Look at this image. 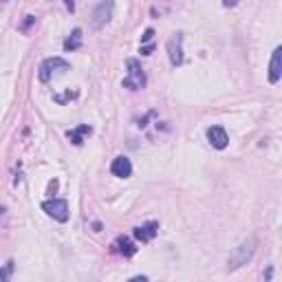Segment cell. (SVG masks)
Here are the masks:
<instances>
[{
    "label": "cell",
    "instance_id": "1",
    "mask_svg": "<svg viewBox=\"0 0 282 282\" xmlns=\"http://www.w3.org/2000/svg\"><path fill=\"white\" fill-rule=\"evenodd\" d=\"M256 249H258V238L251 234V236H247L241 245H238L232 253H229V258H227V271H236V269H241L243 265H247V262L253 258Z\"/></svg>",
    "mask_w": 282,
    "mask_h": 282
},
{
    "label": "cell",
    "instance_id": "2",
    "mask_svg": "<svg viewBox=\"0 0 282 282\" xmlns=\"http://www.w3.org/2000/svg\"><path fill=\"white\" fill-rule=\"evenodd\" d=\"M126 69H128V77H124V88L128 91H139V88L145 86V73L141 69L139 60L130 58L126 60Z\"/></svg>",
    "mask_w": 282,
    "mask_h": 282
},
{
    "label": "cell",
    "instance_id": "3",
    "mask_svg": "<svg viewBox=\"0 0 282 282\" xmlns=\"http://www.w3.org/2000/svg\"><path fill=\"white\" fill-rule=\"evenodd\" d=\"M42 210L51 216V218L60 220V223H67L69 220V203L64 199H51L42 203Z\"/></svg>",
    "mask_w": 282,
    "mask_h": 282
},
{
    "label": "cell",
    "instance_id": "4",
    "mask_svg": "<svg viewBox=\"0 0 282 282\" xmlns=\"http://www.w3.org/2000/svg\"><path fill=\"white\" fill-rule=\"evenodd\" d=\"M55 70H69V62L64 58H46L44 62L40 64V73L37 75H40L42 82H49Z\"/></svg>",
    "mask_w": 282,
    "mask_h": 282
},
{
    "label": "cell",
    "instance_id": "5",
    "mask_svg": "<svg viewBox=\"0 0 282 282\" xmlns=\"http://www.w3.org/2000/svg\"><path fill=\"white\" fill-rule=\"evenodd\" d=\"M168 55H170L172 67L183 64V34H175L168 40Z\"/></svg>",
    "mask_w": 282,
    "mask_h": 282
},
{
    "label": "cell",
    "instance_id": "6",
    "mask_svg": "<svg viewBox=\"0 0 282 282\" xmlns=\"http://www.w3.org/2000/svg\"><path fill=\"white\" fill-rule=\"evenodd\" d=\"M112 9H115V4H112L110 0H108V2H100V4H95V9H93V27H95V29L104 27L106 22L110 20Z\"/></svg>",
    "mask_w": 282,
    "mask_h": 282
},
{
    "label": "cell",
    "instance_id": "7",
    "mask_svg": "<svg viewBox=\"0 0 282 282\" xmlns=\"http://www.w3.org/2000/svg\"><path fill=\"white\" fill-rule=\"evenodd\" d=\"M157 234H159V223H157V220H148V223L137 225V227L133 229V236L137 238V241H141V243H150Z\"/></svg>",
    "mask_w": 282,
    "mask_h": 282
},
{
    "label": "cell",
    "instance_id": "8",
    "mask_svg": "<svg viewBox=\"0 0 282 282\" xmlns=\"http://www.w3.org/2000/svg\"><path fill=\"white\" fill-rule=\"evenodd\" d=\"M208 141L214 145L216 150H223V148H227L229 137H227V133H225L223 126H210L208 128Z\"/></svg>",
    "mask_w": 282,
    "mask_h": 282
},
{
    "label": "cell",
    "instance_id": "9",
    "mask_svg": "<svg viewBox=\"0 0 282 282\" xmlns=\"http://www.w3.org/2000/svg\"><path fill=\"white\" fill-rule=\"evenodd\" d=\"M110 172L119 178H128L133 175V163H130L128 157H117V159H112V163H110Z\"/></svg>",
    "mask_w": 282,
    "mask_h": 282
},
{
    "label": "cell",
    "instance_id": "10",
    "mask_svg": "<svg viewBox=\"0 0 282 282\" xmlns=\"http://www.w3.org/2000/svg\"><path fill=\"white\" fill-rule=\"evenodd\" d=\"M282 75V46H276L274 55H271V64H269V82L278 84Z\"/></svg>",
    "mask_w": 282,
    "mask_h": 282
},
{
    "label": "cell",
    "instance_id": "11",
    "mask_svg": "<svg viewBox=\"0 0 282 282\" xmlns=\"http://www.w3.org/2000/svg\"><path fill=\"white\" fill-rule=\"evenodd\" d=\"M112 247H115V251H119L121 256H126V258H130V256H135V253H137V247H135V243L130 241V238H126V236L117 238Z\"/></svg>",
    "mask_w": 282,
    "mask_h": 282
},
{
    "label": "cell",
    "instance_id": "12",
    "mask_svg": "<svg viewBox=\"0 0 282 282\" xmlns=\"http://www.w3.org/2000/svg\"><path fill=\"white\" fill-rule=\"evenodd\" d=\"M93 133V128L88 124H82V126H77L75 130H69V139L73 141L75 145H82L84 143V135H91Z\"/></svg>",
    "mask_w": 282,
    "mask_h": 282
},
{
    "label": "cell",
    "instance_id": "13",
    "mask_svg": "<svg viewBox=\"0 0 282 282\" xmlns=\"http://www.w3.org/2000/svg\"><path fill=\"white\" fill-rule=\"evenodd\" d=\"M82 46V29H73L67 40H64V51H77Z\"/></svg>",
    "mask_w": 282,
    "mask_h": 282
},
{
    "label": "cell",
    "instance_id": "14",
    "mask_svg": "<svg viewBox=\"0 0 282 282\" xmlns=\"http://www.w3.org/2000/svg\"><path fill=\"white\" fill-rule=\"evenodd\" d=\"M13 269H16V262H13V260H7V262H4V265L0 267V282H11Z\"/></svg>",
    "mask_w": 282,
    "mask_h": 282
},
{
    "label": "cell",
    "instance_id": "15",
    "mask_svg": "<svg viewBox=\"0 0 282 282\" xmlns=\"http://www.w3.org/2000/svg\"><path fill=\"white\" fill-rule=\"evenodd\" d=\"M77 95H79V91H77V88H75V91H67V93H64V95H55L53 100L58 102V104H64V102H69V100H75V97H77Z\"/></svg>",
    "mask_w": 282,
    "mask_h": 282
},
{
    "label": "cell",
    "instance_id": "16",
    "mask_svg": "<svg viewBox=\"0 0 282 282\" xmlns=\"http://www.w3.org/2000/svg\"><path fill=\"white\" fill-rule=\"evenodd\" d=\"M152 35H154V29H145V31H143V35H141V44L150 42V40H152Z\"/></svg>",
    "mask_w": 282,
    "mask_h": 282
},
{
    "label": "cell",
    "instance_id": "17",
    "mask_svg": "<svg viewBox=\"0 0 282 282\" xmlns=\"http://www.w3.org/2000/svg\"><path fill=\"white\" fill-rule=\"evenodd\" d=\"M152 49H154L152 44H141V55H150L152 53Z\"/></svg>",
    "mask_w": 282,
    "mask_h": 282
},
{
    "label": "cell",
    "instance_id": "18",
    "mask_svg": "<svg viewBox=\"0 0 282 282\" xmlns=\"http://www.w3.org/2000/svg\"><path fill=\"white\" fill-rule=\"evenodd\" d=\"M271 276H274V267H267V271H265V274H262V278H265V282H269L271 280Z\"/></svg>",
    "mask_w": 282,
    "mask_h": 282
},
{
    "label": "cell",
    "instance_id": "19",
    "mask_svg": "<svg viewBox=\"0 0 282 282\" xmlns=\"http://www.w3.org/2000/svg\"><path fill=\"white\" fill-rule=\"evenodd\" d=\"M128 282H148V278H145V276H135V278H130Z\"/></svg>",
    "mask_w": 282,
    "mask_h": 282
},
{
    "label": "cell",
    "instance_id": "20",
    "mask_svg": "<svg viewBox=\"0 0 282 282\" xmlns=\"http://www.w3.org/2000/svg\"><path fill=\"white\" fill-rule=\"evenodd\" d=\"M34 20H35L34 16H27V22H25V25H22V29L27 31V29H29V25H31V22H34Z\"/></svg>",
    "mask_w": 282,
    "mask_h": 282
},
{
    "label": "cell",
    "instance_id": "21",
    "mask_svg": "<svg viewBox=\"0 0 282 282\" xmlns=\"http://www.w3.org/2000/svg\"><path fill=\"white\" fill-rule=\"evenodd\" d=\"M2 212H4V208H2V205H0V214H2Z\"/></svg>",
    "mask_w": 282,
    "mask_h": 282
}]
</instances>
